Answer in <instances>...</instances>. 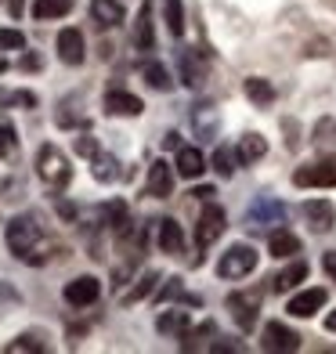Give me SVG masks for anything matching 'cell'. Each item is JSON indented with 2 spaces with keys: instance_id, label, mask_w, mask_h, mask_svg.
<instances>
[{
  "instance_id": "7402d4cb",
  "label": "cell",
  "mask_w": 336,
  "mask_h": 354,
  "mask_svg": "<svg viewBox=\"0 0 336 354\" xmlns=\"http://www.w3.org/2000/svg\"><path fill=\"white\" fill-rule=\"evenodd\" d=\"M246 98H250L253 105L268 109V105H275V87H271L264 76H250V80H246Z\"/></svg>"
},
{
  "instance_id": "ffe728a7",
  "label": "cell",
  "mask_w": 336,
  "mask_h": 354,
  "mask_svg": "<svg viewBox=\"0 0 336 354\" xmlns=\"http://www.w3.org/2000/svg\"><path fill=\"white\" fill-rule=\"evenodd\" d=\"M268 156V141L261 134H246L243 141H239V149H235V159L239 163H257V159Z\"/></svg>"
},
{
  "instance_id": "f35d334b",
  "label": "cell",
  "mask_w": 336,
  "mask_h": 354,
  "mask_svg": "<svg viewBox=\"0 0 336 354\" xmlns=\"http://www.w3.org/2000/svg\"><path fill=\"white\" fill-rule=\"evenodd\" d=\"M76 152L80 156H94V152H98V141H94V138H80L76 141Z\"/></svg>"
},
{
  "instance_id": "8fae6325",
  "label": "cell",
  "mask_w": 336,
  "mask_h": 354,
  "mask_svg": "<svg viewBox=\"0 0 336 354\" xmlns=\"http://www.w3.org/2000/svg\"><path fill=\"white\" fill-rule=\"evenodd\" d=\"M326 289H304V293H297L290 304H286V311H290L293 318H311L315 311L326 308Z\"/></svg>"
},
{
  "instance_id": "7c38bea8",
  "label": "cell",
  "mask_w": 336,
  "mask_h": 354,
  "mask_svg": "<svg viewBox=\"0 0 336 354\" xmlns=\"http://www.w3.org/2000/svg\"><path fill=\"white\" fill-rule=\"evenodd\" d=\"M156 243H159V250H163V253L181 257L185 253V232H181V224L163 217V221H159V232H156Z\"/></svg>"
},
{
  "instance_id": "277c9868",
  "label": "cell",
  "mask_w": 336,
  "mask_h": 354,
  "mask_svg": "<svg viewBox=\"0 0 336 354\" xmlns=\"http://www.w3.org/2000/svg\"><path fill=\"white\" fill-rule=\"evenodd\" d=\"M297 188H336V156H326L311 167H300L293 174Z\"/></svg>"
},
{
  "instance_id": "f546056e",
  "label": "cell",
  "mask_w": 336,
  "mask_h": 354,
  "mask_svg": "<svg viewBox=\"0 0 336 354\" xmlns=\"http://www.w3.org/2000/svg\"><path fill=\"white\" fill-rule=\"evenodd\" d=\"M163 19H167L170 37L185 33V4H181V0H167V4H163Z\"/></svg>"
},
{
  "instance_id": "d6a6232c",
  "label": "cell",
  "mask_w": 336,
  "mask_h": 354,
  "mask_svg": "<svg viewBox=\"0 0 336 354\" xmlns=\"http://www.w3.org/2000/svg\"><path fill=\"white\" fill-rule=\"evenodd\" d=\"M163 300H185V304H196V308H199V297H188L181 279H167V286L159 289V304H163Z\"/></svg>"
},
{
  "instance_id": "7bdbcfd3",
  "label": "cell",
  "mask_w": 336,
  "mask_h": 354,
  "mask_svg": "<svg viewBox=\"0 0 336 354\" xmlns=\"http://www.w3.org/2000/svg\"><path fill=\"white\" fill-rule=\"evenodd\" d=\"M210 196H214V188H210V185H203V188H196V199H203V203H206V199H210Z\"/></svg>"
},
{
  "instance_id": "b9f144b4",
  "label": "cell",
  "mask_w": 336,
  "mask_h": 354,
  "mask_svg": "<svg viewBox=\"0 0 336 354\" xmlns=\"http://www.w3.org/2000/svg\"><path fill=\"white\" fill-rule=\"evenodd\" d=\"M22 69H40V58L37 55H26L22 58Z\"/></svg>"
},
{
  "instance_id": "83f0119b",
  "label": "cell",
  "mask_w": 336,
  "mask_h": 354,
  "mask_svg": "<svg viewBox=\"0 0 336 354\" xmlns=\"http://www.w3.org/2000/svg\"><path fill=\"white\" fill-rule=\"evenodd\" d=\"M178 62H181V80H185V87H199V84H203V66H199L196 51H178Z\"/></svg>"
},
{
  "instance_id": "f6af8a7d",
  "label": "cell",
  "mask_w": 336,
  "mask_h": 354,
  "mask_svg": "<svg viewBox=\"0 0 336 354\" xmlns=\"http://www.w3.org/2000/svg\"><path fill=\"white\" fill-rule=\"evenodd\" d=\"M326 329H329V333H336V311H333V315L326 318Z\"/></svg>"
},
{
  "instance_id": "e0dca14e",
  "label": "cell",
  "mask_w": 336,
  "mask_h": 354,
  "mask_svg": "<svg viewBox=\"0 0 336 354\" xmlns=\"http://www.w3.org/2000/svg\"><path fill=\"white\" fill-rule=\"evenodd\" d=\"M178 170L181 177H188V181H196V177L206 170V159H203V152L199 149H192V145H178Z\"/></svg>"
},
{
  "instance_id": "cb8c5ba5",
  "label": "cell",
  "mask_w": 336,
  "mask_h": 354,
  "mask_svg": "<svg viewBox=\"0 0 336 354\" xmlns=\"http://www.w3.org/2000/svg\"><path fill=\"white\" fill-rule=\"evenodd\" d=\"M91 174H94V181H116L120 177V159L116 156H105V152H94L91 156Z\"/></svg>"
},
{
  "instance_id": "5b68a950",
  "label": "cell",
  "mask_w": 336,
  "mask_h": 354,
  "mask_svg": "<svg viewBox=\"0 0 336 354\" xmlns=\"http://www.w3.org/2000/svg\"><path fill=\"white\" fill-rule=\"evenodd\" d=\"M224 228H228V217H224V210H221V206H214L210 199H206L203 214H199V224H196V243H199V250L214 246L217 239L224 235Z\"/></svg>"
},
{
  "instance_id": "1f68e13d",
  "label": "cell",
  "mask_w": 336,
  "mask_h": 354,
  "mask_svg": "<svg viewBox=\"0 0 336 354\" xmlns=\"http://www.w3.org/2000/svg\"><path fill=\"white\" fill-rule=\"evenodd\" d=\"M156 282H159V275L156 271H145V275L138 279V286L131 289V293H123V304H138V300H145L152 289H156Z\"/></svg>"
},
{
  "instance_id": "8d00e7d4",
  "label": "cell",
  "mask_w": 336,
  "mask_h": 354,
  "mask_svg": "<svg viewBox=\"0 0 336 354\" xmlns=\"http://www.w3.org/2000/svg\"><path fill=\"white\" fill-rule=\"evenodd\" d=\"M22 351H47V344H40L37 336H19L8 344V354H22Z\"/></svg>"
},
{
  "instance_id": "e575fe53",
  "label": "cell",
  "mask_w": 336,
  "mask_h": 354,
  "mask_svg": "<svg viewBox=\"0 0 336 354\" xmlns=\"http://www.w3.org/2000/svg\"><path fill=\"white\" fill-rule=\"evenodd\" d=\"M0 105H26V109H33L37 94H29V91H0Z\"/></svg>"
},
{
  "instance_id": "484cf974",
  "label": "cell",
  "mask_w": 336,
  "mask_h": 354,
  "mask_svg": "<svg viewBox=\"0 0 336 354\" xmlns=\"http://www.w3.org/2000/svg\"><path fill=\"white\" fill-rule=\"evenodd\" d=\"M311 145H315V149H322V152L336 149V120H333V116H326V120H318V123H315Z\"/></svg>"
},
{
  "instance_id": "8992f818",
  "label": "cell",
  "mask_w": 336,
  "mask_h": 354,
  "mask_svg": "<svg viewBox=\"0 0 336 354\" xmlns=\"http://www.w3.org/2000/svg\"><path fill=\"white\" fill-rule=\"evenodd\" d=\"M261 289H243V293H232L228 297V311H232V318H235V326L239 329H250L253 322H257V311H261Z\"/></svg>"
},
{
  "instance_id": "60d3db41",
  "label": "cell",
  "mask_w": 336,
  "mask_h": 354,
  "mask_svg": "<svg viewBox=\"0 0 336 354\" xmlns=\"http://www.w3.org/2000/svg\"><path fill=\"white\" fill-rule=\"evenodd\" d=\"M22 8H26V0H8V11L15 15V19H19V15H22Z\"/></svg>"
},
{
  "instance_id": "4dcf8cb0",
  "label": "cell",
  "mask_w": 336,
  "mask_h": 354,
  "mask_svg": "<svg viewBox=\"0 0 336 354\" xmlns=\"http://www.w3.org/2000/svg\"><path fill=\"white\" fill-rule=\"evenodd\" d=\"M141 76H145V84H149L152 91H170V87H174L170 73H167L163 66H159V62H149V66H145V73H141Z\"/></svg>"
},
{
  "instance_id": "5bb4252c",
  "label": "cell",
  "mask_w": 336,
  "mask_h": 354,
  "mask_svg": "<svg viewBox=\"0 0 336 354\" xmlns=\"http://www.w3.org/2000/svg\"><path fill=\"white\" fill-rule=\"evenodd\" d=\"M134 47L138 51H156V26H152V4L145 0L138 11V22H134Z\"/></svg>"
},
{
  "instance_id": "ee69618b",
  "label": "cell",
  "mask_w": 336,
  "mask_h": 354,
  "mask_svg": "<svg viewBox=\"0 0 336 354\" xmlns=\"http://www.w3.org/2000/svg\"><path fill=\"white\" fill-rule=\"evenodd\" d=\"M163 145H167V149H178V145H181V134H167Z\"/></svg>"
},
{
  "instance_id": "6da1fadb",
  "label": "cell",
  "mask_w": 336,
  "mask_h": 354,
  "mask_svg": "<svg viewBox=\"0 0 336 354\" xmlns=\"http://www.w3.org/2000/svg\"><path fill=\"white\" fill-rule=\"evenodd\" d=\"M4 239H8V250H11L15 257H19V261H26V264H40V261H44V257H40L44 228H40V221H37V217L22 214V217L8 221Z\"/></svg>"
},
{
  "instance_id": "d6986e66",
  "label": "cell",
  "mask_w": 336,
  "mask_h": 354,
  "mask_svg": "<svg viewBox=\"0 0 336 354\" xmlns=\"http://www.w3.org/2000/svg\"><path fill=\"white\" fill-rule=\"evenodd\" d=\"M304 279H308V264H304V261H293L286 271H279V275L271 279V289H275V293H290V289L300 286Z\"/></svg>"
},
{
  "instance_id": "30bf717a",
  "label": "cell",
  "mask_w": 336,
  "mask_h": 354,
  "mask_svg": "<svg viewBox=\"0 0 336 354\" xmlns=\"http://www.w3.org/2000/svg\"><path fill=\"white\" fill-rule=\"evenodd\" d=\"M145 192L152 199H167L170 192H174V167L167 163V159H156V163L149 167V185Z\"/></svg>"
},
{
  "instance_id": "f1b7e54d",
  "label": "cell",
  "mask_w": 336,
  "mask_h": 354,
  "mask_svg": "<svg viewBox=\"0 0 336 354\" xmlns=\"http://www.w3.org/2000/svg\"><path fill=\"white\" fill-rule=\"evenodd\" d=\"M73 11V0H37L33 4V19H62V15Z\"/></svg>"
},
{
  "instance_id": "bcb514c9",
  "label": "cell",
  "mask_w": 336,
  "mask_h": 354,
  "mask_svg": "<svg viewBox=\"0 0 336 354\" xmlns=\"http://www.w3.org/2000/svg\"><path fill=\"white\" fill-rule=\"evenodd\" d=\"M0 73H8V62L4 58H0Z\"/></svg>"
},
{
  "instance_id": "4fadbf2b",
  "label": "cell",
  "mask_w": 336,
  "mask_h": 354,
  "mask_svg": "<svg viewBox=\"0 0 336 354\" xmlns=\"http://www.w3.org/2000/svg\"><path fill=\"white\" fill-rule=\"evenodd\" d=\"M250 221L257 228H271V224H282L286 221V206L279 199H257L250 206Z\"/></svg>"
},
{
  "instance_id": "ab89813d",
  "label": "cell",
  "mask_w": 336,
  "mask_h": 354,
  "mask_svg": "<svg viewBox=\"0 0 336 354\" xmlns=\"http://www.w3.org/2000/svg\"><path fill=\"white\" fill-rule=\"evenodd\" d=\"M322 264H326V271H329V275H333V279H336V250H333V253H326V257H322Z\"/></svg>"
},
{
  "instance_id": "9a60e30c",
  "label": "cell",
  "mask_w": 336,
  "mask_h": 354,
  "mask_svg": "<svg viewBox=\"0 0 336 354\" xmlns=\"http://www.w3.org/2000/svg\"><path fill=\"white\" fill-rule=\"evenodd\" d=\"M58 58L66 66H80L84 62V33L80 29H62L58 33Z\"/></svg>"
},
{
  "instance_id": "603a6c76",
  "label": "cell",
  "mask_w": 336,
  "mask_h": 354,
  "mask_svg": "<svg viewBox=\"0 0 336 354\" xmlns=\"http://www.w3.org/2000/svg\"><path fill=\"white\" fill-rule=\"evenodd\" d=\"M192 127L199 138H214L217 134V109L214 105H196L192 109Z\"/></svg>"
},
{
  "instance_id": "ac0fdd59",
  "label": "cell",
  "mask_w": 336,
  "mask_h": 354,
  "mask_svg": "<svg viewBox=\"0 0 336 354\" xmlns=\"http://www.w3.org/2000/svg\"><path fill=\"white\" fill-rule=\"evenodd\" d=\"M91 19L105 29H112L123 22V4L120 0H91Z\"/></svg>"
},
{
  "instance_id": "d590c367",
  "label": "cell",
  "mask_w": 336,
  "mask_h": 354,
  "mask_svg": "<svg viewBox=\"0 0 336 354\" xmlns=\"http://www.w3.org/2000/svg\"><path fill=\"white\" fill-rule=\"evenodd\" d=\"M26 47V37L19 29H0V51H22Z\"/></svg>"
},
{
  "instance_id": "d4e9b609",
  "label": "cell",
  "mask_w": 336,
  "mask_h": 354,
  "mask_svg": "<svg viewBox=\"0 0 336 354\" xmlns=\"http://www.w3.org/2000/svg\"><path fill=\"white\" fill-rule=\"evenodd\" d=\"M297 253H300V239L293 232L279 228L275 235H271V257H275V261H282V257H297Z\"/></svg>"
},
{
  "instance_id": "836d02e7",
  "label": "cell",
  "mask_w": 336,
  "mask_h": 354,
  "mask_svg": "<svg viewBox=\"0 0 336 354\" xmlns=\"http://www.w3.org/2000/svg\"><path fill=\"white\" fill-rule=\"evenodd\" d=\"M214 170H217L221 177H232V174H235V152L221 145V149L214 152Z\"/></svg>"
},
{
  "instance_id": "52a82bcc",
  "label": "cell",
  "mask_w": 336,
  "mask_h": 354,
  "mask_svg": "<svg viewBox=\"0 0 336 354\" xmlns=\"http://www.w3.org/2000/svg\"><path fill=\"white\" fill-rule=\"evenodd\" d=\"M261 347L264 351H282V354H290L300 347V336L290 329V326H282V322H268L264 333H261Z\"/></svg>"
},
{
  "instance_id": "3957f363",
  "label": "cell",
  "mask_w": 336,
  "mask_h": 354,
  "mask_svg": "<svg viewBox=\"0 0 336 354\" xmlns=\"http://www.w3.org/2000/svg\"><path fill=\"white\" fill-rule=\"evenodd\" d=\"M257 268V250L246 246V243H235L221 253V261H217V275L221 279H246L250 271Z\"/></svg>"
},
{
  "instance_id": "7a4b0ae2",
  "label": "cell",
  "mask_w": 336,
  "mask_h": 354,
  "mask_svg": "<svg viewBox=\"0 0 336 354\" xmlns=\"http://www.w3.org/2000/svg\"><path fill=\"white\" fill-rule=\"evenodd\" d=\"M37 174L47 188H66L73 181V167H69V156L58 149V145H40L37 152Z\"/></svg>"
},
{
  "instance_id": "74e56055",
  "label": "cell",
  "mask_w": 336,
  "mask_h": 354,
  "mask_svg": "<svg viewBox=\"0 0 336 354\" xmlns=\"http://www.w3.org/2000/svg\"><path fill=\"white\" fill-rule=\"evenodd\" d=\"M15 145H19V138H15V127L4 123V127H0V159H8V156L15 152Z\"/></svg>"
},
{
  "instance_id": "2e32d148",
  "label": "cell",
  "mask_w": 336,
  "mask_h": 354,
  "mask_svg": "<svg viewBox=\"0 0 336 354\" xmlns=\"http://www.w3.org/2000/svg\"><path fill=\"white\" fill-rule=\"evenodd\" d=\"M141 98L138 94H127V91H109L105 94V112H112V116H141Z\"/></svg>"
},
{
  "instance_id": "44dd1931",
  "label": "cell",
  "mask_w": 336,
  "mask_h": 354,
  "mask_svg": "<svg viewBox=\"0 0 336 354\" xmlns=\"http://www.w3.org/2000/svg\"><path fill=\"white\" fill-rule=\"evenodd\" d=\"M192 326V315L188 311H163L156 318V329L159 333H167V336H185Z\"/></svg>"
},
{
  "instance_id": "4316f807",
  "label": "cell",
  "mask_w": 336,
  "mask_h": 354,
  "mask_svg": "<svg viewBox=\"0 0 336 354\" xmlns=\"http://www.w3.org/2000/svg\"><path fill=\"white\" fill-rule=\"evenodd\" d=\"M102 217H105V224H109L112 232H120V235L131 232V217H127V206H123L120 199H116V203H105V206H102Z\"/></svg>"
},
{
  "instance_id": "9c48e42d",
  "label": "cell",
  "mask_w": 336,
  "mask_h": 354,
  "mask_svg": "<svg viewBox=\"0 0 336 354\" xmlns=\"http://www.w3.org/2000/svg\"><path fill=\"white\" fill-rule=\"evenodd\" d=\"M304 217H308L311 232L326 235L333 224H336V206L329 199H311V203H304Z\"/></svg>"
},
{
  "instance_id": "ba28073f",
  "label": "cell",
  "mask_w": 336,
  "mask_h": 354,
  "mask_svg": "<svg viewBox=\"0 0 336 354\" xmlns=\"http://www.w3.org/2000/svg\"><path fill=\"white\" fill-rule=\"evenodd\" d=\"M98 297H102V282L94 275H80L66 282V304H73V308H91Z\"/></svg>"
}]
</instances>
